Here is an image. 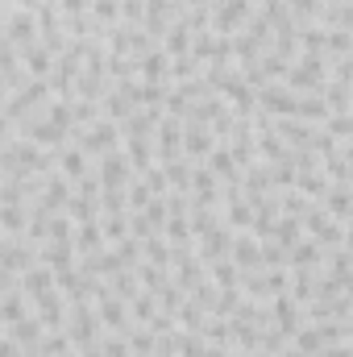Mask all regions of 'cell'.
I'll return each instance as SVG.
<instances>
[{"mask_svg": "<svg viewBox=\"0 0 353 357\" xmlns=\"http://www.w3.org/2000/svg\"><path fill=\"white\" fill-rule=\"evenodd\" d=\"M250 13H254V0H216V13L208 17V25H212V33L233 38L250 21Z\"/></svg>", "mask_w": 353, "mask_h": 357, "instance_id": "cell-1", "label": "cell"}, {"mask_svg": "<svg viewBox=\"0 0 353 357\" xmlns=\"http://www.w3.org/2000/svg\"><path fill=\"white\" fill-rule=\"evenodd\" d=\"M4 38L17 46V50H25V46H33L38 42V21H33V13H25V8H8V21H4Z\"/></svg>", "mask_w": 353, "mask_h": 357, "instance_id": "cell-2", "label": "cell"}, {"mask_svg": "<svg viewBox=\"0 0 353 357\" xmlns=\"http://www.w3.org/2000/svg\"><path fill=\"white\" fill-rule=\"evenodd\" d=\"M270 324H274V328H278L287 341H291V337H295V328L303 324V316H299V303H295L287 291H283V295H274V303H270Z\"/></svg>", "mask_w": 353, "mask_h": 357, "instance_id": "cell-3", "label": "cell"}, {"mask_svg": "<svg viewBox=\"0 0 353 357\" xmlns=\"http://www.w3.org/2000/svg\"><path fill=\"white\" fill-rule=\"evenodd\" d=\"M17 287H21V295L33 303V299H42V295L54 291V270L42 266V262H33L29 270H21V282H17Z\"/></svg>", "mask_w": 353, "mask_h": 357, "instance_id": "cell-4", "label": "cell"}, {"mask_svg": "<svg viewBox=\"0 0 353 357\" xmlns=\"http://www.w3.org/2000/svg\"><path fill=\"white\" fill-rule=\"evenodd\" d=\"M33 307H38V324H42L46 333H59V328L67 324V299H63L59 291H50V295L33 299Z\"/></svg>", "mask_w": 353, "mask_h": 357, "instance_id": "cell-5", "label": "cell"}, {"mask_svg": "<svg viewBox=\"0 0 353 357\" xmlns=\"http://www.w3.org/2000/svg\"><path fill=\"white\" fill-rule=\"evenodd\" d=\"M91 307H96V316H100L104 328H112V333H129V328H133V320H129V303H125V299L108 295V299H100V303H91Z\"/></svg>", "mask_w": 353, "mask_h": 357, "instance_id": "cell-6", "label": "cell"}, {"mask_svg": "<svg viewBox=\"0 0 353 357\" xmlns=\"http://www.w3.org/2000/svg\"><path fill=\"white\" fill-rule=\"evenodd\" d=\"M179 146H183V125H179V116H163V121H158V167L183 158Z\"/></svg>", "mask_w": 353, "mask_h": 357, "instance_id": "cell-7", "label": "cell"}, {"mask_svg": "<svg viewBox=\"0 0 353 357\" xmlns=\"http://www.w3.org/2000/svg\"><path fill=\"white\" fill-rule=\"evenodd\" d=\"M183 146H187V154L200 162V158H208V154H212L216 137L204 129V121H183Z\"/></svg>", "mask_w": 353, "mask_h": 357, "instance_id": "cell-8", "label": "cell"}, {"mask_svg": "<svg viewBox=\"0 0 353 357\" xmlns=\"http://www.w3.org/2000/svg\"><path fill=\"white\" fill-rule=\"evenodd\" d=\"M229 245H233V229H229V225H216V229L204 237V245L195 250V258L208 266V262H216V258H229Z\"/></svg>", "mask_w": 353, "mask_h": 357, "instance_id": "cell-9", "label": "cell"}, {"mask_svg": "<svg viewBox=\"0 0 353 357\" xmlns=\"http://www.w3.org/2000/svg\"><path fill=\"white\" fill-rule=\"evenodd\" d=\"M67 199H71V183L50 171V175H46V187H42V195H38L33 204H42L46 212H63V208H67Z\"/></svg>", "mask_w": 353, "mask_h": 357, "instance_id": "cell-10", "label": "cell"}, {"mask_svg": "<svg viewBox=\"0 0 353 357\" xmlns=\"http://www.w3.org/2000/svg\"><path fill=\"white\" fill-rule=\"evenodd\" d=\"M38 262L50 266V270H71L75 245H71V241H42V245H38Z\"/></svg>", "mask_w": 353, "mask_h": 357, "instance_id": "cell-11", "label": "cell"}, {"mask_svg": "<svg viewBox=\"0 0 353 357\" xmlns=\"http://www.w3.org/2000/svg\"><path fill=\"white\" fill-rule=\"evenodd\" d=\"M229 258H233V266L237 270H262V258H258V237L254 233H241V237H233V245H229Z\"/></svg>", "mask_w": 353, "mask_h": 357, "instance_id": "cell-12", "label": "cell"}, {"mask_svg": "<svg viewBox=\"0 0 353 357\" xmlns=\"http://www.w3.org/2000/svg\"><path fill=\"white\" fill-rule=\"evenodd\" d=\"M71 245H75V254L80 258H91V254H100L108 241H104V233H100V220H88V225H80L75 233H71Z\"/></svg>", "mask_w": 353, "mask_h": 357, "instance_id": "cell-13", "label": "cell"}, {"mask_svg": "<svg viewBox=\"0 0 353 357\" xmlns=\"http://www.w3.org/2000/svg\"><path fill=\"white\" fill-rule=\"evenodd\" d=\"M17 54H25V63H21V67H25V75H29V79H46V75H50V67H54V54H50L42 42L25 46V50H17Z\"/></svg>", "mask_w": 353, "mask_h": 357, "instance_id": "cell-14", "label": "cell"}, {"mask_svg": "<svg viewBox=\"0 0 353 357\" xmlns=\"http://www.w3.org/2000/svg\"><path fill=\"white\" fill-rule=\"evenodd\" d=\"M163 50H167V59H183V54L191 50V29H187L183 17H175V21L167 25V33H163Z\"/></svg>", "mask_w": 353, "mask_h": 357, "instance_id": "cell-15", "label": "cell"}, {"mask_svg": "<svg viewBox=\"0 0 353 357\" xmlns=\"http://www.w3.org/2000/svg\"><path fill=\"white\" fill-rule=\"evenodd\" d=\"M42 333H46V328L38 324V316H21V320H13V324H8V337H13L17 345H25V349H29V345H38V341H42Z\"/></svg>", "mask_w": 353, "mask_h": 357, "instance_id": "cell-16", "label": "cell"}, {"mask_svg": "<svg viewBox=\"0 0 353 357\" xmlns=\"http://www.w3.org/2000/svg\"><path fill=\"white\" fill-rule=\"evenodd\" d=\"M150 146H154L150 137H129V142H125V158H129V167H133L137 175L154 162V150H150Z\"/></svg>", "mask_w": 353, "mask_h": 357, "instance_id": "cell-17", "label": "cell"}, {"mask_svg": "<svg viewBox=\"0 0 353 357\" xmlns=\"http://www.w3.org/2000/svg\"><path fill=\"white\" fill-rule=\"evenodd\" d=\"M21 316H29V299L21 295V287H13V291L0 295V320L13 324V320H21Z\"/></svg>", "mask_w": 353, "mask_h": 357, "instance_id": "cell-18", "label": "cell"}, {"mask_svg": "<svg viewBox=\"0 0 353 357\" xmlns=\"http://www.w3.org/2000/svg\"><path fill=\"white\" fill-rule=\"evenodd\" d=\"M29 220V204H0V233H25Z\"/></svg>", "mask_w": 353, "mask_h": 357, "instance_id": "cell-19", "label": "cell"}, {"mask_svg": "<svg viewBox=\"0 0 353 357\" xmlns=\"http://www.w3.org/2000/svg\"><path fill=\"white\" fill-rule=\"evenodd\" d=\"M142 254H146V262L150 266H171V241L167 237H158V233H150V237H142Z\"/></svg>", "mask_w": 353, "mask_h": 357, "instance_id": "cell-20", "label": "cell"}, {"mask_svg": "<svg viewBox=\"0 0 353 357\" xmlns=\"http://www.w3.org/2000/svg\"><path fill=\"white\" fill-rule=\"evenodd\" d=\"M59 167H63V178H80L84 171H88V154H84L80 146L67 142V146L59 150Z\"/></svg>", "mask_w": 353, "mask_h": 357, "instance_id": "cell-21", "label": "cell"}, {"mask_svg": "<svg viewBox=\"0 0 353 357\" xmlns=\"http://www.w3.org/2000/svg\"><path fill=\"white\" fill-rule=\"evenodd\" d=\"M291 341H295V349H299V354H308V357H316L320 349H324V337H320V328H316V324H299Z\"/></svg>", "mask_w": 353, "mask_h": 357, "instance_id": "cell-22", "label": "cell"}, {"mask_svg": "<svg viewBox=\"0 0 353 357\" xmlns=\"http://www.w3.org/2000/svg\"><path fill=\"white\" fill-rule=\"evenodd\" d=\"M158 233H163L171 245H187V241H191V225H187V216H183V212H171V216L163 220V229H158Z\"/></svg>", "mask_w": 353, "mask_h": 357, "instance_id": "cell-23", "label": "cell"}, {"mask_svg": "<svg viewBox=\"0 0 353 357\" xmlns=\"http://www.w3.org/2000/svg\"><path fill=\"white\" fill-rule=\"evenodd\" d=\"M71 220H80V225H88V220H100V204L96 199H84V195H75L71 191V199H67V208H63Z\"/></svg>", "mask_w": 353, "mask_h": 357, "instance_id": "cell-24", "label": "cell"}, {"mask_svg": "<svg viewBox=\"0 0 353 357\" xmlns=\"http://www.w3.org/2000/svg\"><path fill=\"white\" fill-rule=\"evenodd\" d=\"M324 116H329L324 96H299V104H295V121H320V125H324Z\"/></svg>", "mask_w": 353, "mask_h": 357, "instance_id": "cell-25", "label": "cell"}, {"mask_svg": "<svg viewBox=\"0 0 353 357\" xmlns=\"http://www.w3.org/2000/svg\"><path fill=\"white\" fill-rule=\"evenodd\" d=\"M108 287H112V295H117V299H125V303L142 291V282H137V274H133V270H117V274H108Z\"/></svg>", "mask_w": 353, "mask_h": 357, "instance_id": "cell-26", "label": "cell"}, {"mask_svg": "<svg viewBox=\"0 0 353 357\" xmlns=\"http://www.w3.org/2000/svg\"><path fill=\"white\" fill-rule=\"evenodd\" d=\"M237 274H241V270L233 266V258L208 262V282H212V287H237Z\"/></svg>", "mask_w": 353, "mask_h": 357, "instance_id": "cell-27", "label": "cell"}, {"mask_svg": "<svg viewBox=\"0 0 353 357\" xmlns=\"http://www.w3.org/2000/svg\"><path fill=\"white\" fill-rule=\"evenodd\" d=\"M129 312H133V316H129L133 324H150V316L158 312V303H154V295H150V291H137V295L129 299Z\"/></svg>", "mask_w": 353, "mask_h": 357, "instance_id": "cell-28", "label": "cell"}, {"mask_svg": "<svg viewBox=\"0 0 353 357\" xmlns=\"http://www.w3.org/2000/svg\"><path fill=\"white\" fill-rule=\"evenodd\" d=\"M154 199V191L142 183V178H129V187H125V208H133V212H142L146 204Z\"/></svg>", "mask_w": 353, "mask_h": 357, "instance_id": "cell-29", "label": "cell"}, {"mask_svg": "<svg viewBox=\"0 0 353 357\" xmlns=\"http://www.w3.org/2000/svg\"><path fill=\"white\" fill-rule=\"evenodd\" d=\"M225 225H229V229H250V225H254V204H246V199L229 204V216H225Z\"/></svg>", "mask_w": 353, "mask_h": 357, "instance_id": "cell-30", "label": "cell"}, {"mask_svg": "<svg viewBox=\"0 0 353 357\" xmlns=\"http://www.w3.org/2000/svg\"><path fill=\"white\" fill-rule=\"evenodd\" d=\"M71 233H75V229H71V216H67V212H54V216H50L46 241H71Z\"/></svg>", "mask_w": 353, "mask_h": 357, "instance_id": "cell-31", "label": "cell"}, {"mask_svg": "<svg viewBox=\"0 0 353 357\" xmlns=\"http://www.w3.org/2000/svg\"><path fill=\"white\" fill-rule=\"evenodd\" d=\"M324 121H329V137H333V142H345V137H350V129H353L350 112H329Z\"/></svg>", "mask_w": 353, "mask_h": 357, "instance_id": "cell-32", "label": "cell"}, {"mask_svg": "<svg viewBox=\"0 0 353 357\" xmlns=\"http://www.w3.org/2000/svg\"><path fill=\"white\" fill-rule=\"evenodd\" d=\"M142 183H146L154 195H167V191H171V187H167V175H163V167H158V162H150V167L142 171Z\"/></svg>", "mask_w": 353, "mask_h": 357, "instance_id": "cell-33", "label": "cell"}, {"mask_svg": "<svg viewBox=\"0 0 353 357\" xmlns=\"http://www.w3.org/2000/svg\"><path fill=\"white\" fill-rule=\"evenodd\" d=\"M100 354H104V357H133V354H129V341H125V333H112V337H104Z\"/></svg>", "mask_w": 353, "mask_h": 357, "instance_id": "cell-34", "label": "cell"}, {"mask_svg": "<svg viewBox=\"0 0 353 357\" xmlns=\"http://www.w3.org/2000/svg\"><path fill=\"white\" fill-rule=\"evenodd\" d=\"M91 8L100 13V21L108 25V21H117V13H121V0H88Z\"/></svg>", "mask_w": 353, "mask_h": 357, "instance_id": "cell-35", "label": "cell"}, {"mask_svg": "<svg viewBox=\"0 0 353 357\" xmlns=\"http://www.w3.org/2000/svg\"><path fill=\"white\" fill-rule=\"evenodd\" d=\"M0 357H21V345H17L8 333H0Z\"/></svg>", "mask_w": 353, "mask_h": 357, "instance_id": "cell-36", "label": "cell"}, {"mask_svg": "<svg viewBox=\"0 0 353 357\" xmlns=\"http://www.w3.org/2000/svg\"><path fill=\"white\" fill-rule=\"evenodd\" d=\"M59 8H67V17H75V13H88V0H54Z\"/></svg>", "mask_w": 353, "mask_h": 357, "instance_id": "cell-37", "label": "cell"}, {"mask_svg": "<svg viewBox=\"0 0 353 357\" xmlns=\"http://www.w3.org/2000/svg\"><path fill=\"white\" fill-rule=\"evenodd\" d=\"M316 357H353V354H350V345L341 341V345H324V349H320Z\"/></svg>", "mask_w": 353, "mask_h": 357, "instance_id": "cell-38", "label": "cell"}, {"mask_svg": "<svg viewBox=\"0 0 353 357\" xmlns=\"http://www.w3.org/2000/svg\"><path fill=\"white\" fill-rule=\"evenodd\" d=\"M8 137H17V125H13V121L0 112V142H8Z\"/></svg>", "mask_w": 353, "mask_h": 357, "instance_id": "cell-39", "label": "cell"}, {"mask_svg": "<svg viewBox=\"0 0 353 357\" xmlns=\"http://www.w3.org/2000/svg\"><path fill=\"white\" fill-rule=\"evenodd\" d=\"M80 357H104V354H100L96 345H88V349H80Z\"/></svg>", "mask_w": 353, "mask_h": 357, "instance_id": "cell-40", "label": "cell"}, {"mask_svg": "<svg viewBox=\"0 0 353 357\" xmlns=\"http://www.w3.org/2000/svg\"><path fill=\"white\" fill-rule=\"evenodd\" d=\"M0 250H4V237H0Z\"/></svg>", "mask_w": 353, "mask_h": 357, "instance_id": "cell-41", "label": "cell"}]
</instances>
